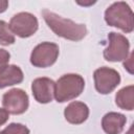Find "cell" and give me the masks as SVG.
I'll list each match as a JSON object with an SVG mask.
<instances>
[{
	"label": "cell",
	"mask_w": 134,
	"mask_h": 134,
	"mask_svg": "<svg viewBox=\"0 0 134 134\" xmlns=\"http://www.w3.org/2000/svg\"><path fill=\"white\" fill-rule=\"evenodd\" d=\"M9 60H10V53L5 49L0 48V68L7 65Z\"/></svg>",
	"instance_id": "obj_16"
},
{
	"label": "cell",
	"mask_w": 134,
	"mask_h": 134,
	"mask_svg": "<svg viewBox=\"0 0 134 134\" xmlns=\"http://www.w3.org/2000/svg\"><path fill=\"white\" fill-rule=\"evenodd\" d=\"M0 134H30V131L23 124L12 122L0 131Z\"/></svg>",
	"instance_id": "obj_15"
},
{
	"label": "cell",
	"mask_w": 134,
	"mask_h": 134,
	"mask_svg": "<svg viewBox=\"0 0 134 134\" xmlns=\"http://www.w3.org/2000/svg\"><path fill=\"white\" fill-rule=\"evenodd\" d=\"M131 132H132V127H131V128H130V130H129V131H128V133H127V134H132V133H131Z\"/></svg>",
	"instance_id": "obj_20"
},
{
	"label": "cell",
	"mask_w": 134,
	"mask_h": 134,
	"mask_svg": "<svg viewBox=\"0 0 134 134\" xmlns=\"http://www.w3.org/2000/svg\"><path fill=\"white\" fill-rule=\"evenodd\" d=\"M95 90L100 94L111 93L120 84V74L110 67H99L93 72Z\"/></svg>",
	"instance_id": "obj_7"
},
{
	"label": "cell",
	"mask_w": 134,
	"mask_h": 134,
	"mask_svg": "<svg viewBox=\"0 0 134 134\" xmlns=\"http://www.w3.org/2000/svg\"><path fill=\"white\" fill-rule=\"evenodd\" d=\"M2 105L9 114L20 115L27 111L29 106V98L24 90L13 88L3 94Z\"/></svg>",
	"instance_id": "obj_8"
},
{
	"label": "cell",
	"mask_w": 134,
	"mask_h": 134,
	"mask_svg": "<svg viewBox=\"0 0 134 134\" xmlns=\"http://www.w3.org/2000/svg\"><path fill=\"white\" fill-rule=\"evenodd\" d=\"M133 52H131L129 54V57L124 61V67L125 69H127V71L129 73H133Z\"/></svg>",
	"instance_id": "obj_17"
},
{
	"label": "cell",
	"mask_w": 134,
	"mask_h": 134,
	"mask_svg": "<svg viewBox=\"0 0 134 134\" xmlns=\"http://www.w3.org/2000/svg\"><path fill=\"white\" fill-rule=\"evenodd\" d=\"M60 53L59 45L52 42H42L38 44L30 53V64L37 68H47L52 66Z\"/></svg>",
	"instance_id": "obj_5"
},
{
	"label": "cell",
	"mask_w": 134,
	"mask_h": 134,
	"mask_svg": "<svg viewBox=\"0 0 134 134\" xmlns=\"http://www.w3.org/2000/svg\"><path fill=\"white\" fill-rule=\"evenodd\" d=\"M89 108L88 106L79 100L71 102L64 110V117L65 119L72 125H81L87 120L89 117Z\"/></svg>",
	"instance_id": "obj_10"
},
{
	"label": "cell",
	"mask_w": 134,
	"mask_h": 134,
	"mask_svg": "<svg viewBox=\"0 0 134 134\" xmlns=\"http://www.w3.org/2000/svg\"><path fill=\"white\" fill-rule=\"evenodd\" d=\"M85 88V80L76 73H67L54 83V98L58 103H65L76 98Z\"/></svg>",
	"instance_id": "obj_3"
},
{
	"label": "cell",
	"mask_w": 134,
	"mask_h": 134,
	"mask_svg": "<svg viewBox=\"0 0 134 134\" xmlns=\"http://www.w3.org/2000/svg\"><path fill=\"white\" fill-rule=\"evenodd\" d=\"M8 7V1L6 0H0V14L4 13Z\"/></svg>",
	"instance_id": "obj_19"
},
{
	"label": "cell",
	"mask_w": 134,
	"mask_h": 134,
	"mask_svg": "<svg viewBox=\"0 0 134 134\" xmlns=\"http://www.w3.org/2000/svg\"><path fill=\"white\" fill-rule=\"evenodd\" d=\"M24 74L22 69L17 65H5L0 68V89L22 83Z\"/></svg>",
	"instance_id": "obj_12"
},
{
	"label": "cell",
	"mask_w": 134,
	"mask_h": 134,
	"mask_svg": "<svg viewBox=\"0 0 134 134\" xmlns=\"http://www.w3.org/2000/svg\"><path fill=\"white\" fill-rule=\"evenodd\" d=\"M104 18L109 26L116 27L125 34H130L134 29V14L127 2L112 3L105 10Z\"/></svg>",
	"instance_id": "obj_2"
},
{
	"label": "cell",
	"mask_w": 134,
	"mask_h": 134,
	"mask_svg": "<svg viewBox=\"0 0 134 134\" xmlns=\"http://www.w3.org/2000/svg\"><path fill=\"white\" fill-rule=\"evenodd\" d=\"M127 118L118 112H108L102 118V128L106 134H120L126 126Z\"/></svg>",
	"instance_id": "obj_11"
},
{
	"label": "cell",
	"mask_w": 134,
	"mask_h": 134,
	"mask_svg": "<svg viewBox=\"0 0 134 134\" xmlns=\"http://www.w3.org/2000/svg\"><path fill=\"white\" fill-rule=\"evenodd\" d=\"M115 104L118 108L127 111H132L134 109V86L129 85L115 94Z\"/></svg>",
	"instance_id": "obj_13"
},
{
	"label": "cell",
	"mask_w": 134,
	"mask_h": 134,
	"mask_svg": "<svg viewBox=\"0 0 134 134\" xmlns=\"http://www.w3.org/2000/svg\"><path fill=\"white\" fill-rule=\"evenodd\" d=\"M130 42L121 34L111 31L108 34V46L105 48L103 55L108 62H122L129 57Z\"/></svg>",
	"instance_id": "obj_4"
},
{
	"label": "cell",
	"mask_w": 134,
	"mask_h": 134,
	"mask_svg": "<svg viewBox=\"0 0 134 134\" xmlns=\"http://www.w3.org/2000/svg\"><path fill=\"white\" fill-rule=\"evenodd\" d=\"M15 41V35L12 32L8 23L0 20V44L3 46H7L14 44Z\"/></svg>",
	"instance_id": "obj_14"
},
{
	"label": "cell",
	"mask_w": 134,
	"mask_h": 134,
	"mask_svg": "<svg viewBox=\"0 0 134 134\" xmlns=\"http://www.w3.org/2000/svg\"><path fill=\"white\" fill-rule=\"evenodd\" d=\"M9 118V113L4 109V108H0V127L3 126Z\"/></svg>",
	"instance_id": "obj_18"
},
{
	"label": "cell",
	"mask_w": 134,
	"mask_h": 134,
	"mask_svg": "<svg viewBox=\"0 0 134 134\" xmlns=\"http://www.w3.org/2000/svg\"><path fill=\"white\" fill-rule=\"evenodd\" d=\"M42 17L47 26L57 36L63 39L76 42L84 39L87 35V27L85 24L75 23L70 19L63 18L62 16L50 12L49 9H43Z\"/></svg>",
	"instance_id": "obj_1"
},
{
	"label": "cell",
	"mask_w": 134,
	"mask_h": 134,
	"mask_svg": "<svg viewBox=\"0 0 134 134\" xmlns=\"http://www.w3.org/2000/svg\"><path fill=\"white\" fill-rule=\"evenodd\" d=\"M31 92L39 104H48L54 97V82L46 76L37 77L31 83Z\"/></svg>",
	"instance_id": "obj_9"
},
{
	"label": "cell",
	"mask_w": 134,
	"mask_h": 134,
	"mask_svg": "<svg viewBox=\"0 0 134 134\" xmlns=\"http://www.w3.org/2000/svg\"><path fill=\"white\" fill-rule=\"evenodd\" d=\"M8 25L15 36L25 39L36 34L39 28V21L35 15L27 12H21L12 17Z\"/></svg>",
	"instance_id": "obj_6"
}]
</instances>
